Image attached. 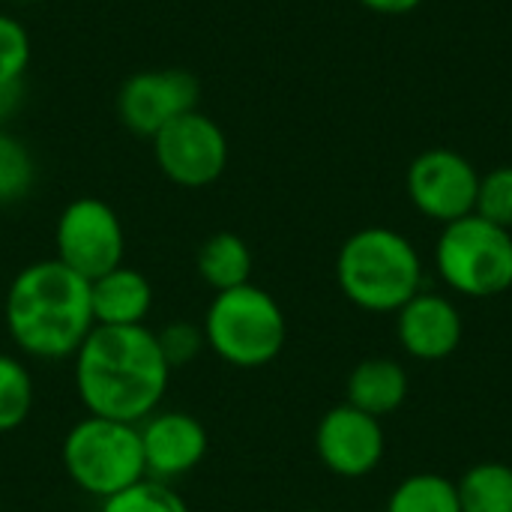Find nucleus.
Segmentation results:
<instances>
[{"label": "nucleus", "mask_w": 512, "mask_h": 512, "mask_svg": "<svg viewBox=\"0 0 512 512\" xmlns=\"http://www.w3.org/2000/svg\"><path fill=\"white\" fill-rule=\"evenodd\" d=\"M99 512H189L183 495L171 489V483L144 477L135 486L102 501Z\"/></svg>", "instance_id": "nucleus-21"}, {"label": "nucleus", "mask_w": 512, "mask_h": 512, "mask_svg": "<svg viewBox=\"0 0 512 512\" xmlns=\"http://www.w3.org/2000/svg\"><path fill=\"white\" fill-rule=\"evenodd\" d=\"M57 261L93 282L96 276L123 264L126 234L117 210L102 198H75L69 201L54 225Z\"/></svg>", "instance_id": "nucleus-7"}, {"label": "nucleus", "mask_w": 512, "mask_h": 512, "mask_svg": "<svg viewBox=\"0 0 512 512\" xmlns=\"http://www.w3.org/2000/svg\"><path fill=\"white\" fill-rule=\"evenodd\" d=\"M60 462L66 477L84 495L99 501L147 477L138 426L93 414H87L66 432Z\"/></svg>", "instance_id": "nucleus-5"}, {"label": "nucleus", "mask_w": 512, "mask_h": 512, "mask_svg": "<svg viewBox=\"0 0 512 512\" xmlns=\"http://www.w3.org/2000/svg\"><path fill=\"white\" fill-rule=\"evenodd\" d=\"M6 333L33 360H72L96 327L90 282L57 258L21 267L3 300Z\"/></svg>", "instance_id": "nucleus-2"}, {"label": "nucleus", "mask_w": 512, "mask_h": 512, "mask_svg": "<svg viewBox=\"0 0 512 512\" xmlns=\"http://www.w3.org/2000/svg\"><path fill=\"white\" fill-rule=\"evenodd\" d=\"M462 512H512V468L504 462H480L459 483Z\"/></svg>", "instance_id": "nucleus-17"}, {"label": "nucleus", "mask_w": 512, "mask_h": 512, "mask_svg": "<svg viewBox=\"0 0 512 512\" xmlns=\"http://www.w3.org/2000/svg\"><path fill=\"white\" fill-rule=\"evenodd\" d=\"M30 411H33V378L27 366L12 354H0V435L21 429Z\"/></svg>", "instance_id": "nucleus-19"}, {"label": "nucleus", "mask_w": 512, "mask_h": 512, "mask_svg": "<svg viewBox=\"0 0 512 512\" xmlns=\"http://www.w3.org/2000/svg\"><path fill=\"white\" fill-rule=\"evenodd\" d=\"M387 512H462L456 483L441 474H414L396 486Z\"/></svg>", "instance_id": "nucleus-18"}, {"label": "nucleus", "mask_w": 512, "mask_h": 512, "mask_svg": "<svg viewBox=\"0 0 512 512\" xmlns=\"http://www.w3.org/2000/svg\"><path fill=\"white\" fill-rule=\"evenodd\" d=\"M315 450L321 465L345 480L372 474L384 459V429L378 417H369L357 408L336 405L330 408L315 432Z\"/></svg>", "instance_id": "nucleus-11"}, {"label": "nucleus", "mask_w": 512, "mask_h": 512, "mask_svg": "<svg viewBox=\"0 0 512 512\" xmlns=\"http://www.w3.org/2000/svg\"><path fill=\"white\" fill-rule=\"evenodd\" d=\"M33 183H36V159L30 147L9 129H0V207L24 201Z\"/></svg>", "instance_id": "nucleus-20"}, {"label": "nucleus", "mask_w": 512, "mask_h": 512, "mask_svg": "<svg viewBox=\"0 0 512 512\" xmlns=\"http://www.w3.org/2000/svg\"><path fill=\"white\" fill-rule=\"evenodd\" d=\"M357 3L381 15H405V12H414L423 0H357Z\"/></svg>", "instance_id": "nucleus-26"}, {"label": "nucleus", "mask_w": 512, "mask_h": 512, "mask_svg": "<svg viewBox=\"0 0 512 512\" xmlns=\"http://www.w3.org/2000/svg\"><path fill=\"white\" fill-rule=\"evenodd\" d=\"M162 177L183 189H204L228 168V138L204 111H189L150 138Z\"/></svg>", "instance_id": "nucleus-8"}, {"label": "nucleus", "mask_w": 512, "mask_h": 512, "mask_svg": "<svg viewBox=\"0 0 512 512\" xmlns=\"http://www.w3.org/2000/svg\"><path fill=\"white\" fill-rule=\"evenodd\" d=\"M201 327L207 348L237 369H261L273 363L288 339L282 306L270 291L252 282L216 294Z\"/></svg>", "instance_id": "nucleus-4"}, {"label": "nucleus", "mask_w": 512, "mask_h": 512, "mask_svg": "<svg viewBox=\"0 0 512 512\" xmlns=\"http://www.w3.org/2000/svg\"><path fill=\"white\" fill-rule=\"evenodd\" d=\"M435 264L450 291L462 297H498L512 288V231L471 213L444 225Z\"/></svg>", "instance_id": "nucleus-6"}, {"label": "nucleus", "mask_w": 512, "mask_h": 512, "mask_svg": "<svg viewBox=\"0 0 512 512\" xmlns=\"http://www.w3.org/2000/svg\"><path fill=\"white\" fill-rule=\"evenodd\" d=\"M96 327H141L153 309V285L135 267H114L90 282Z\"/></svg>", "instance_id": "nucleus-14"}, {"label": "nucleus", "mask_w": 512, "mask_h": 512, "mask_svg": "<svg viewBox=\"0 0 512 512\" xmlns=\"http://www.w3.org/2000/svg\"><path fill=\"white\" fill-rule=\"evenodd\" d=\"M156 333V342H159V351L168 363V369H183L189 366L192 360L201 357V351L207 348V339H204V327L201 324H192V321H171Z\"/></svg>", "instance_id": "nucleus-24"}, {"label": "nucleus", "mask_w": 512, "mask_h": 512, "mask_svg": "<svg viewBox=\"0 0 512 512\" xmlns=\"http://www.w3.org/2000/svg\"><path fill=\"white\" fill-rule=\"evenodd\" d=\"M198 99V81L186 69H147L120 84L117 117L132 135L153 138L177 117L195 111Z\"/></svg>", "instance_id": "nucleus-10"}, {"label": "nucleus", "mask_w": 512, "mask_h": 512, "mask_svg": "<svg viewBox=\"0 0 512 512\" xmlns=\"http://www.w3.org/2000/svg\"><path fill=\"white\" fill-rule=\"evenodd\" d=\"M21 105H24V81L0 84V129H6V123L18 114Z\"/></svg>", "instance_id": "nucleus-25"}, {"label": "nucleus", "mask_w": 512, "mask_h": 512, "mask_svg": "<svg viewBox=\"0 0 512 512\" xmlns=\"http://www.w3.org/2000/svg\"><path fill=\"white\" fill-rule=\"evenodd\" d=\"M30 54H33V45H30L27 27L15 15L0 12V84L24 81Z\"/></svg>", "instance_id": "nucleus-22"}, {"label": "nucleus", "mask_w": 512, "mask_h": 512, "mask_svg": "<svg viewBox=\"0 0 512 512\" xmlns=\"http://www.w3.org/2000/svg\"><path fill=\"white\" fill-rule=\"evenodd\" d=\"M474 213L492 225L512 231V165H501L480 177Z\"/></svg>", "instance_id": "nucleus-23"}, {"label": "nucleus", "mask_w": 512, "mask_h": 512, "mask_svg": "<svg viewBox=\"0 0 512 512\" xmlns=\"http://www.w3.org/2000/svg\"><path fill=\"white\" fill-rule=\"evenodd\" d=\"M72 378L87 414L138 426L159 411L171 369L150 327H93L72 357Z\"/></svg>", "instance_id": "nucleus-1"}, {"label": "nucleus", "mask_w": 512, "mask_h": 512, "mask_svg": "<svg viewBox=\"0 0 512 512\" xmlns=\"http://www.w3.org/2000/svg\"><path fill=\"white\" fill-rule=\"evenodd\" d=\"M303 512H333V510H303Z\"/></svg>", "instance_id": "nucleus-27"}, {"label": "nucleus", "mask_w": 512, "mask_h": 512, "mask_svg": "<svg viewBox=\"0 0 512 512\" xmlns=\"http://www.w3.org/2000/svg\"><path fill=\"white\" fill-rule=\"evenodd\" d=\"M405 186L411 204L423 216L450 225L474 213L480 174L462 153L435 147L411 162Z\"/></svg>", "instance_id": "nucleus-9"}, {"label": "nucleus", "mask_w": 512, "mask_h": 512, "mask_svg": "<svg viewBox=\"0 0 512 512\" xmlns=\"http://www.w3.org/2000/svg\"><path fill=\"white\" fill-rule=\"evenodd\" d=\"M408 399V375L396 360L372 357L354 366L345 387V402L369 417H387Z\"/></svg>", "instance_id": "nucleus-15"}, {"label": "nucleus", "mask_w": 512, "mask_h": 512, "mask_svg": "<svg viewBox=\"0 0 512 512\" xmlns=\"http://www.w3.org/2000/svg\"><path fill=\"white\" fill-rule=\"evenodd\" d=\"M147 477L171 483L192 474L207 456V429L186 411H156L138 423Z\"/></svg>", "instance_id": "nucleus-12"}, {"label": "nucleus", "mask_w": 512, "mask_h": 512, "mask_svg": "<svg viewBox=\"0 0 512 512\" xmlns=\"http://www.w3.org/2000/svg\"><path fill=\"white\" fill-rule=\"evenodd\" d=\"M195 267L201 282L213 288V294H222L252 282V249L240 234L216 231L201 243Z\"/></svg>", "instance_id": "nucleus-16"}, {"label": "nucleus", "mask_w": 512, "mask_h": 512, "mask_svg": "<svg viewBox=\"0 0 512 512\" xmlns=\"http://www.w3.org/2000/svg\"><path fill=\"white\" fill-rule=\"evenodd\" d=\"M336 282L342 294L366 312H399L420 294L423 261L405 234L372 225L342 243L336 255Z\"/></svg>", "instance_id": "nucleus-3"}, {"label": "nucleus", "mask_w": 512, "mask_h": 512, "mask_svg": "<svg viewBox=\"0 0 512 512\" xmlns=\"http://www.w3.org/2000/svg\"><path fill=\"white\" fill-rule=\"evenodd\" d=\"M396 333L402 348L426 363L450 357L462 342V315L453 300L444 294H414L399 312H396Z\"/></svg>", "instance_id": "nucleus-13"}]
</instances>
